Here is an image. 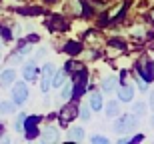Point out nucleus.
Returning <instances> with one entry per match:
<instances>
[{
    "label": "nucleus",
    "instance_id": "nucleus-3",
    "mask_svg": "<svg viewBox=\"0 0 154 144\" xmlns=\"http://www.w3.org/2000/svg\"><path fill=\"white\" fill-rule=\"evenodd\" d=\"M76 116H78V108H76L74 104H68V106H64L62 108V122L66 124V122L74 120Z\"/></svg>",
    "mask_w": 154,
    "mask_h": 144
},
{
    "label": "nucleus",
    "instance_id": "nucleus-16",
    "mask_svg": "<svg viewBox=\"0 0 154 144\" xmlns=\"http://www.w3.org/2000/svg\"><path fill=\"white\" fill-rule=\"evenodd\" d=\"M72 96V84H66L62 88V98H70Z\"/></svg>",
    "mask_w": 154,
    "mask_h": 144
},
{
    "label": "nucleus",
    "instance_id": "nucleus-20",
    "mask_svg": "<svg viewBox=\"0 0 154 144\" xmlns=\"http://www.w3.org/2000/svg\"><path fill=\"white\" fill-rule=\"evenodd\" d=\"M78 116L82 118V120H88V118H90V116H88V108H82V110L78 112Z\"/></svg>",
    "mask_w": 154,
    "mask_h": 144
},
{
    "label": "nucleus",
    "instance_id": "nucleus-7",
    "mask_svg": "<svg viewBox=\"0 0 154 144\" xmlns=\"http://www.w3.org/2000/svg\"><path fill=\"white\" fill-rule=\"evenodd\" d=\"M90 106L94 110H100V108H102V96H100V92H92V96H90Z\"/></svg>",
    "mask_w": 154,
    "mask_h": 144
},
{
    "label": "nucleus",
    "instance_id": "nucleus-8",
    "mask_svg": "<svg viewBox=\"0 0 154 144\" xmlns=\"http://www.w3.org/2000/svg\"><path fill=\"white\" fill-rule=\"evenodd\" d=\"M22 74L26 80H34V76H36V68H34V64H26L22 68Z\"/></svg>",
    "mask_w": 154,
    "mask_h": 144
},
{
    "label": "nucleus",
    "instance_id": "nucleus-18",
    "mask_svg": "<svg viewBox=\"0 0 154 144\" xmlns=\"http://www.w3.org/2000/svg\"><path fill=\"white\" fill-rule=\"evenodd\" d=\"M54 74V66H52V64H46L44 66V76H52Z\"/></svg>",
    "mask_w": 154,
    "mask_h": 144
},
{
    "label": "nucleus",
    "instance_id": "nucleus-11",
    "mask_svg": "<svg viewBox=\"0 0 154 144\" xmlns=\"http://www.w3.org/2000/svg\"><path fill=\"white\" fill-rule=\"evenodd\" d=\"M70 138L72 140H82L84 138V130H82V128H72V130H70Z\"/></svg>",
    "mask_w": 154,
    "mask_h": 144
},
{
    "label": "nucleus",
    "instance_id": "nucleus-14",
    "mask_svg": "<svg viewBox=\"0 0 154 144\" xmlns=\"http://www.w3.org/2000/svg\"><path fill=\"white\" fill-rule=\"evenodd\" d=\"M12 110H14V106H12L10 102H2V104H0V112H4V114H10Z\"/></svg>",
    "mask_w": 154,
    "mask_h": 144
},
{
    "label": "nucleus",
    "instance_id": "nucleus-2",
    "mask_svg": "<svg viewBox=\"0 0 154 144\" xmlns=\"http://www.w3.org/2000/svg\"><path fill=\"white\" fill-rule=\"evenodd\" d=\"M12 98H14V102L16 104H24L26 102V98H28V88H26V84H18L14 90H12Z\"/></svg>",
    "mask_w": 154,
    "mask_h": 144
},
{
    "label": "nucleus",
    "instance_id": "nucleus-23",
    "mask_svg": "<svg viewBox=\"0 0 154 144\" xmlns=\"http://www.w3.org/2000/svg\"><path fill=\"white\" fill-rule=\"evenodd\" d=\"M150 108H152V110H154V92H152V94H150Z\"/></svg>",
    "mask_w": 154,
    "mask_h": 144
},
{
    "label": "nucleus",
    "instance_id": "nucleus-19",
    "mask_svg": "<svg viewBox=\"0 0 154 144\" xmlns=\"http://www.w3.org/2000/svg\"><path fill=\"white\" fill-rule=\"evenodd\" d=\"M132 110H134V114H142V112H144V104H140V102L134 104V108H132Z\"/></svg>",
    "mask_w": 154,
    "mask_h": 144
},
{
    "label": "nucleus",
    "instance_id": "nucleus-10",
    "mask_svg": "<svg viewBox=\"0 0 154 144\" xmlns=\"http://www.w3.org/2000/svg\"><path fill=\"white\" fill-rule=\"evenodd\" d=\"M64 50L68 52V54H78L80 52V44L78 42H68V44L64 46Z\"/></svg>",
    "mask_w": 154,
    "mask_h": 144
},
{
    "label": "nucleus",
    "instance_id": "nucleus-25",
    "mask_svg": "<svg viewBox=\"0 0 154 144\" xmlns=\"http://www.w3.org/2000/svg\"><path fill=\"white\" fill-rule=\"evenodd\" d=\"M150 20H152V24H154V10H150Z\"/></svg>",
    "mask_w": 154,
    "mask_h": 144
},
{
    "label": "nucleus",
    "instance_id": "nucleus-1",
    "mask_svg": "<svg viewBox=\"0 0 154 144\" xmlns=\"http://www.w3.org/2000/svg\"><path fill=\"white\" fill-rule=\"evenodd\" d=\"M134 126H136V118H134V116H130V114L120 116L118 120H116V124H114V128L118 130V132H130Z\"/></svg>",
    "mask_w": 154,
    "mask_h": 144
},
{
    "label": "nucleus",
    "instance_id": "nucleus-9",
    "mask_svg": "<svg viewBox=\"0 0 154 144\" xmlns=\"http://www.w3.org/2000/svg\"><path fill=\"white\" fill-rule=\"evenodd\" d=\"M14 70H4V72H2V76H0V82H2V84H10L12 80H14Z\"/></svg>",
    "mask_w": 154,
    "mask_h": 144
},
{
    "label": "nucleus",
    "instance_id": "nucleus-13",
    "mask_svg": "<svg viewBox=\"0 0 154 144\" xmlns=\"http://www.w3.org/2000/svg\"><path fill=\"white\" fill-rule=\"evenodd\" d=\"M116 112H118V106H116V102L112 100V102L108 104V108H106V116H114Z\"/></svg>",
    "mask_w": 154,
    "mask_h": 144
},
{
    "label": "nucleus",
    "instance_id": "nucleus-22",
    "mask_svg": "<svg viewBox=\"0 0 154 144\" xmlns=\"http://www.w3.org/2000/svg\"><path fill=\"white\" fill-rule=\"evenodd\" d=\"M92 142H100V144H104V142H108V140L104 138V136H92Z\"/></svg>",
    "mask_w": 154,
    "mask_h": 144
},
{
    "label": "nucleus",
    "instance_id": "nucleus-6",
    "mask_svg": "<svg viewBox=\"0 0 154 144\" xmlns=\"http://www.w3.org/2000/svg\"><path fill=\"white\" fill-rule=\"evenodd\" d=\"M132 96H134V88L132 86H122L118 90V98L122 100V102H130Z\"/></svg>",
    "mask_w": 154,
    "mask_h": 144
},
{
    "label": "nucleus",
    "instance_id": "nucleus-12",
    "mask_svg": "<svg viewBox=\"0 0 154 144\" xmlns=\"http://www.w3.org/2000/svg\"><path fill=\"white\" fill-rule=\"evenodd\" d=\"M114 84H116V78H106L104 84H102V90L104 92H110V90L114 88Z\"/></svg>",
    "mask_w": 154,
    "mask_h": 144
},
{
    "label": "nucleus",
    "instance_id": "nucleus-24",
    "mask_svg": "<svg viewBox=\"0 0 154 144\" xmlns=\"http://www.w3.org/2000/svg\"><path fill=\"white\" fill-rule=\"evenodd\" d=\"M28 40H30V42H38V36H36V34H32V36L28 38Z\"/></svg>",
    "mask_w": 154,
    "mask_h": 144
},
{
    "label": "nucleus",
    "instance_id": "nucleus-5",
    "mask_svg": "<svg viewBox=\"0 0 154 144\" xmlns=\"http://www.w3.org/2000/svg\"><path fill=\"white\" fill-rule=\"evenodd\" d=\"M46 26H48L50 30H64L68 24H66V20H62L60 16H52L50 20L46 22Z\"/></svg>",
    "mask_w": 154,
    "mask_h": 144
},
{
    "label": "nucleus",
    "instance_id": "nucleus-4",
    "mask_svg": "<svg viewBox=\"0 0 154 144\" xmlns=\"http://www.w3.org/2000/svg\"><path fill=\"white\" fill-rule=\"evenodd\" d=\"M138 72L142 74V78H144L146 82H150V80L154 78L152 66H150V62H148V60H142V62H140V68H138Z\"/></svg>",
    "mask_w": 154,
    "mask_h": 144
},
{
    "label": "nucleus",
    "instance_id": "nucleus-26",
    "mask_svg": "<svg viewBox=\"0 0 154 144\" xmlns=\"http://www.w3.org/2000/svg\"><path fill=\"white\" fill-rule=\"evenodd\" d=\"M150 124H154V116H152V118H150Z\"/></svg>",
    "mask_w": 154,
    "mask_h": 144
},
{
    "label": "nucleus",
    "instance_id": "nucleus-17",
    "mask_svg": "<svg viewBox=\"0 0 154 144\" xmlns=\"http://www.w3.org/2000/svg\"><path fill=\"white\" fill-rule=\"evenodd\" d=\"M62 80H64V74H56L54 76V82H52V86H62Z\"/></svg>",
    "mask_w": 154,
    "mask_h": 144
},
{
    "label": "nucleus",
    "instance_id": "nucleus-21",
    "mask_svg": "<svg viewBox=\"0 0 154 144\" xmlns=\"http://www.w3.org/2000/svg\"><path fill=\"white\" fill-rule=\"evenodd\" d=\"M0 32H2V36H4V40H10V38H12V36H10V30H8V28H2Z\"/></svg>",
    "mask_w": 154,
    "mask_h": 144
},
{
    "label": "nucleus",
    "instance_id": "nucleus-15",
    "mask_svg": "<svg viewBox=\"0 0 154 144\" xmlns=\"http://www.w3.org/2000/svg\"><path fill=\"white\" fill-rule=\"evenodd\" d=\"M68 70H72V72H80L82 70V64H78V62H68V66H66Z\"/></svg>",
    "mask_w": 154,
    "mask_h": 144
}]
</instances>
